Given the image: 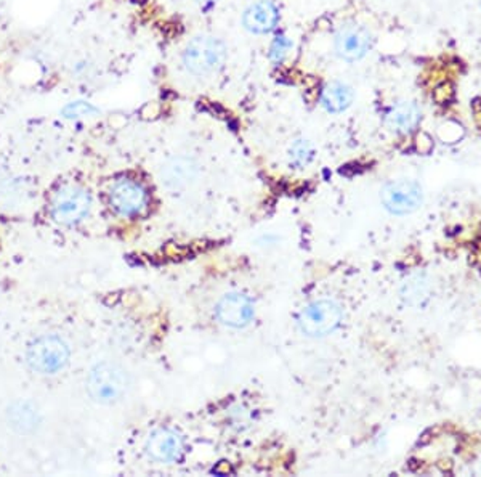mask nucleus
Returning <instances> with one entry per match:
<instances>
[{
    "label": "nucleus",
    "mask_w": 481,
    "mask_h": 477,
    "mask_svg": "<svg viewBox=\"0 0 481 477\" xmlns=\"http://www.w3.org/2000/svg\"><path fill=\"white\" fill-rule=\"evenodd\" d=\"M198 2L201 5H212V4H215L217 0H198Z\"/></svg>",
    "instance_id": "412c9836"
},
{
    "label": "nucleus",
    "mask_w": 481,
    "mask_h": 477,
    "mask_svg": "<svg viewBox=\"0 0 481 477\" xmlns=\"http://www.w3.org/2000/svg\"><path fill=\"white\" fill-rule=\"evenodd\" d=\"M402 294L409 304H421L429 294V285L423 277L415 275L406 280V283L403 285Z\"/></svg>",
    "instance_id": "dca6fc26"
},
{
    "label": "nucleus",
    "mask_w": 481,
    "mask_h": 477,
    "mask_svg": "<svg viewBox=\"0 0 481 477\" xmlns=\"http://www.w3.org/2000/svg\"><path fill=\"white\" fill-rule=\"evenodd\" d=\"M68 110H73L74 116H84V114L89 113V111H95L93 108H90L89 105H84V103H74V105L69 106Z\"/></svg>",
    "instance_id": "aec40b11"
},
{
    "label": "nucleus",
    "mask_w": 481,
    "mask_h": 477,
    "mask_svg": "<svg viewBox=\"0 0 481 477\" xmlns=\"http://www.w3.org/2000/svg\"><path fill=\"white\" fill-rule=\"evenodd\" d=\"M90 196L79 186L61 188L52 201L53 219L63 226H73L86 217L90 211Z\"/></svg>",
    "instance_id": "39448f33"
},
{
    "label": "nucleus",
    "mask_w": 481,
    "mask_h": 477,
    "mask_svg": "<svg viewBox=\"0 0 481 477\" xmlns=\"http://www.w3.org/2000/svg\"><path fill=\"white\" fill-rule=\"evenodd\" d=\"M385 122L390 131L396 133H409L421 122V110L411 100H400L390 106L385 114Z\"/></svg>",
    "instance_id": "ddd939ff"
},
{
    "label": "nucleus",
    "mask_w": 481,
    "mask_h": 477,
    "mask_svg": "<svg viewBox=\"0 0 481 477\" xmlns=\"http://www.w3.org/2000/svg\"><path fill=\"white\" fill-rule=\"evenodd\" d=\"M342 322V309L329 299H321L307 305L298 315V326L311 338L326 336L334 332Z\"/></svg>",
    "instance_id": "20e7f679"
},
{
    "label": "nucleus",
    "mask_w": 481,
    "mask_h": 477,
    "mask_svg": "<svg viewBox=\"0 0 481 477\" xmlns=\"http://www.w3.org/2000/svg\"><path fill=\"white\" fill-rule=\"evenodd\" d=\"M292 47H294L292 40H290L288 36L279 34V36H277L275 40L271 42L270 53H268L270 60L273 61L275 65H281V63L289 57Z\"/></svg>",
    "instance_id": "a211bd4d"
},
{
    "label": "nucleus",
    "mask_w": 481,
    "mask_h": 477,
    "mask_svg": "<svg viewBox=\"0 0 481 477\" xmlns=\"http://www.w3.org/2000/svg\"><path fill=\"white\" fill-rule=\"evenodd\" d=\"M183 440L171 429H158L146 440V453L161 463L177 461L183 453Z\"/></svg>",
    "instance_id": "9d476101"
},
{
    "label": "nucleus",
    "mask_w": 481,
    "mask_h": 477,
    "mask_svg": "<svg viewBox=\"0 0 481 477\" xmlns=\"http://www.w3.org/2000/svg\"><path fill=\"white\" fill-rule=\"evenodd\" d=\"M290 163L297 167H305L313 159V146L307 140H297L290 146Z\"/></svg>",
    "instance_id": "f3484780"
},
{
    "label": "nucleus",
    "mask_w": 481,
    "mask_h": 477,
    "mask_svg": "<svg viewBox=\"0 0 481 477\" xmlns=\"http://www.w3.org/2000/svg\"><path fill=\"white\" fill-rule=\"evenodd\" d=\"M372 34L368 27L358 23H345L337 29L336 52L342 60L353 61L361 60L372 48Z\"/></svg>",
    "instance_id": "423d86ee"
},
{
    "label": "nucleus",
    "mask_w": 481,
    "mask_h": 477,
    "mask_svg": "<svg viewBox=\"0 0 481 477\" xmlns=\"http://www.w3.org/2000/svg\"><path fill=\"white\" fill-rule=\"evenodd\" d=\"M453 86L451 84H442V86L436 87L434 90V99L438 101V103H446L449 100L453 99Z\"/></svg>",
    "instance_id": "6ab92c4d"
},
{
    "label": "nucleus",
    "mask_w": 481,
    "mask_h": 477,
    "mask_svg": "<svg viewBox=\"0 0 481 477\" xmlns=\"http://www.w3.org/2000/svg\"><path fill=\"white\" fill-rule=\"evenodd\" d=\"M110 203L112 209L120 216L133 217L145 211L148 195L139 182L129 179L118 180L110 192Z\"/></svg>",
    "instance_id": "6e6552de"
},
{
    "label": "nucleus",
    "mask_w": 481,
    "mask_h": 477,
    "mask_svg": "<svg viewBox=\"0 0 481 477\" xmlns=\"http://www.w3.org/2000/svg\"><path fill=\"white\" fill-rule=\"evenodd\" d=\"M382 203L393 214L414 212L423 203V190L413 180H393L383 186Z\"/></svg>",
    "instance_id": "0eeeda50"
},
{
    "label": "nucleus",
    "mask_w": 481,
    "mask_h": 477,
    "mask_svg": "<svg viewBox=\"0 0 481 477\" xmlns=\"http://www.w3.org/2000/svg\"><path fill=\"white\" fill-rule=\"evenodd\" d=\"M7 423L15 432L31 436L39 429L42 417L31 400H16L7 408Z\"/></svg>",
    "instance_id": "f8f14e48"
},
{
    "label": "nucleus",
    "mask_w": 481,
    "mask_h": 477,
    "mask_svg": "<svg viewBox=\"0 0 481 477\" xmlns=\"http://www.w3.org/2000/svg\"><path fill=\"white\" fill-rule=\"evenodd\" d=\"M226 55V46L222 40L214 36H196L185 47L183 65L193 76L207 78L224 68Z\"/></svg>",
    "instance_id": "f03ea898"
},
{
    "label": "nucleus",
    "mask_w": 481,
    "mask_h": 477,
    "mask_svg": "<svg viewBox=\"0 0 481 477\" xmlns=\"http://www.w3.org/2000/svg\"><path fill=\"white\" fill-rule=\"evenodd\" d=\"M279 21L277 5L270 0H258L243 15V25L254 34L271 33Z\"/></svg>",
    "instance_id": "9b49d317"
},
{
    "label": "nucleus",
    "mask_w": 481,
    "mask_h": 477,
    "mask_svg": "<svg viewBox=\"0 0 481 477\" xmlns=\"http://www.w3.org/2000/svg\"><path fill=\"white\" fill-rule=\"evenodd\" d=\"M353 101L351 87L343 82H330L321 90V105L329 113H342Z\"/></svg>",
    "instance_id": "2eb2a0df"
},
{
    "label": "nucleus",
    "mask_w": 481,
    "mask_h": 477,
    "mask_svg": "<svg viewBox=\"0 0 481 477\" xmlns=\"http://www.w3.org/2000/svg\"><path fill=\"white\" fill-rule=\"evenodd\" d=\"M217 315L224 325L241 328L247 325L254 317V305L245 294L231 292L218 302Z\"/></svg>",
    "instance_id": "1a4fd4ad"
},
{
    "label": "nucleus",
    "mask_w": 481,
    "mask_h": 477,
    "mask_svg": "<svg viewBox=\"0 0 481 477\" xmlns=\"http://www.w3.org/2000/svg\"><path fill=\"white\" fill-rule=\"evenodd\" d=\"M69 355V347L63 339L46 334L33 341L27 347L26 362L31 370L42 375H53L67 366Z\"/></svg>",
    "instance_id": "7ed1b4c3"
},
{
    "label": "nucleus",
    "mask_w": 481,
    "mask_h": 477,
    "mask_svg": "<svg viewBox=\"0 0 481 477\" xmlns=\"http://www.w3.org/2000/svg\"><path fill=\"white\" fill-rule=\"evenodd\" d=\"M131 376L122 366L116 364H99L87 378L89 396L101 405H114L126 398L131 389Z\"/></svg>",
    "instance_id": "f257e3e1"
},
{
    "label": "nucleus",
    "mask_w": 481,
    "mask_h": 477,
    "mask_svg": "<svg viewBox=\"0 0 481 477\" xmlns=\"http://www.w3.org/2000/svg\"><path fill=\"white\" fill-rule=\"evenodd\" d=\"M162 182L171 188H182L190 186L198 177V164L185 156L172 158L165 163L161 173Z\"/></svg>",
    "instance_id": "4468645a"
}]
</instances>
